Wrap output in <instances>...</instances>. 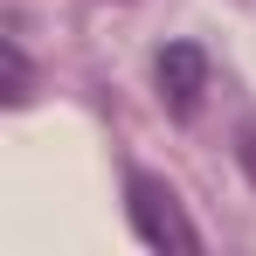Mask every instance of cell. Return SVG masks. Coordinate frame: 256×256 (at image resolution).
Segmentation results:
<instances>
[{
  "mask_svg": "<svg viewBox=\"0 0 256 256\" xmlns=\"http://www.w3.org/2000/svg\"><path fill=\"white\" fill-rule=\"evenodd\" d=\"M125 214H132V236L146 250H201V228L173 201V187L152 180V173H132L125 180Z\"/></svg>",
  "mask_w": 256,
  "mask_h": 256,
  "instance_id": "1",
  "label": "cell"
},
{
  "mask_svg": "<svg viewBox=\"0 0 256 256\" xmlns=\"http://www.w3.org/2000/svg\"><path fill=\"white\" fill-rule=\"evenodd\" d=\"M152 76H160V97H166L173 118H194L201 111V90H208V56L194 42H166L160 48V62H152Z\"/></svg>",
  "mask_w": 256,
  "mask_h": 256,
  "instance_id": "2",
  "label": "cell"
},
{
  "mask_svg": "<svg viewBox=\"0 0 256 256\" xmlns=\"http://www.w3.org/2000/svg\"><path fill=\"white\" fill-rule=\"evenodd\" d=\"M28 84H35L28 56H21V42H7V104H28Z\"/></svg>",
  "mask_w": 256,
  "mask_h": 256,
  "instance_id": "3",
  "label": "cell"
},
{
  "mask_svg": "<svg viewBox=\"0 0 256 256\" xmlns=\"http://www.w3.org/2000/svg\"><path fill=\"white\" fill-rule=\"evenodd\" d=\"M236 160H242V173L256 180V125H242V146H236Z\"/></svg>",
  "mask_w": 256,
  "mask_h": 256,
  "instance_id": "4",
  "label": "cell"
}]
</instances>
